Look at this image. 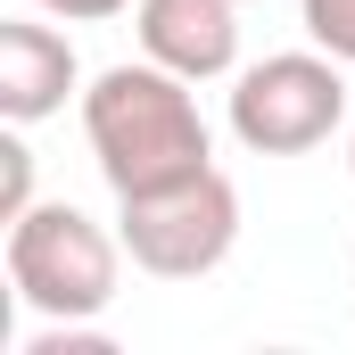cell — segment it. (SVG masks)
Returning <instances> with one entry per match:
<instances>
[{"mask_svg":"<svg viewBox=\"0 0 355 355\" xmlns=\"http://www.w3.org/2000/svg\"><path fill=\"white\" fill-rule=\"evenodd\" d=\"M240 8H248V0H240Z\"/></svg>","mask_w":355,"mask_h":355,"instance_id":"obj_11","label":"cell"},{"mask_svg":"<svg viewBox=\"0 0 355 355\" xmlns=\"http://www.w3.org/2000/svg\"><path fill=\"white\" fill-rule=\"evenodd\" d=\"M33 207V149H25V124H8L0 141V223H17Z\"/></svg>","mask_w":355,"mask_h":355,"instance_id":"obj_7","label":"cell"},{"mask_svg":"<svg viewBox=\"0 0 355 355\" xmlns=\"http://www.w3.org/2000/svg\"><path fill=\"white\" fill-rule=\"evenodd\" d=\"M347 174H355V132H347Z\"/></svg>","mask_w":355,"mask_h":355,"instance_id":"obj_10","label":"cell"},{"mask_svg":"<svg viewBox=\"0 0 355 355\" xmlns=\"http://www.w3.org/2000/svg\"><path fill=\"white\" fill-rule=\"evenodd\" d=\"M347 124V58L331 50H281L240 67L232 83V141L257 157H306Z\"/></svg>","mask_w":355,"mask_h":355,"instance_id":"obj_4","label":"cell"},{"mask_svg":"<svg viewBox=\"0 0 355 355\" xmlns=\"http://www.w3.org/2000/svg\"><path fill=\"white\" fill-rule=\"evenodd\" d=\"M116 240L157 281H207L240 248V190L223 166H198L166 190H132V198H116Z\"/></svg>","mask_w":355,"mask_h":355,"instance_id":"obj_3","label":"cell"},{"mask_svg":"<svg viewBox=\"0 0 355 355\" xmlns=\"http://www.w3.org/2000/svg\"><path fill=\"white\" fill-rule=\"evenodd\" d=\"M67 99H83V58L58 25L42 17H8L0 25V116L8 124H42Z\"/></svg>","mask_w":355,"mask_h":355,"instance_id":"obj_6","label":"cell"},{"mask_svg":"<svg viewBox=\"0 0 355 355\" xmlns=\"http://www.w3.org/2000/svg\"><path fill=\"white\" fill-rule=\"evenodd\" d=\"M42 17H67V25H107V17H124L132 0H33Z\"/></svg>","mask_w":355,"mask_h":355,"instance_id":"obj_9","label":"cell"},{"mask_svg":"<svg viewBox=\"0 0 355 355\" xmlns=\"http://www.w3.org/2000/svg\"><path fill=\"white\" fill-rule=\"evenodd\" d=\"M116 265H124V240L67 198H33L8 223V289L42 322H99L116 306Z\"/></svg>","mask_w":355,"mask_h":355,"instance_id":"obj_2","label":"cell"},{"mask_svg":"<svg viewBox=\"0 0 355 355\" xmlns=\"http://www.w3.org/2000/svg\"><path fill=\"white\" fill-rule=\"evenodd\" d=\"M132 33H141V58L190 83H215L240 67V0H132Z\"/></svg>","mask_w":355,"mask_h":355,"instance_id":"obj_5","label":"cell"},{"mask_svg":"<svg viewBox=\"0 0 355 355\" xmlns=\"http://www.w3.org/2000/svg\"><path fill=\"white\" fill-rule=\"evenodd\" d=\"M297 17H306L314 50H331V58L355 67V0H297Z\"/></svg>","mask_w":355,"mask_h":355,"instance_id":"obj_8","label":"cell"},{"mask_svg":"<svg viewBox=\"0 0 355 355\" xmlns=\"http://www.w3.org/2000/svg\"><path fill=\"white\" fill-rule=\"evenodd\" d=\"M83 141H91V166H99V182L116 198L166 190V182L215 166V141H207L198 99H190V75L157 67V58L99 67L83 83Z\"/></svg>","mask_w":355,"mask_h":355,"instance_id":"obj_1","label":"cell"}]
</instances>
